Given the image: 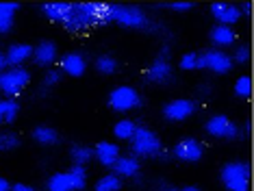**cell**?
Wrapping results in <instances>:
<instances>
[{
	"label": "cell",
	"mask_w": 254,
	"mask_h": 191,
	"mask_svg": "<svg viewBox=\"0 0 254 191\" xmlns=\"http://www.w3.org/2000/svg\"><path fill=\"white\" fill-rule=\"evenodd\" d=\"M113 22V4L107 2H76L72 4L70 17L63 24L67 31L76 33L91 26H105Z\"/></svg>",
	"instance_id": "cell-1"
},
{
	"label": "cell",
	"mask_w": 254,
	"mask_h": 191,
	"mask_svg": "<svg viewBox=\"0 0 254 191\" xmlns=\"http://www.w3.org/2000/svg\"><path fill=\"white\" fill-rule=\"evenodd\" d=\"M130 150H132V156H159V159H165V152H163V146H161V139L154 135L152 130L148 128H137L135 135L130 137Z\"/></svg>",
	"instance_id": "cell-2"
},
{
	"label": "cell",
	"mask_w": 254,
	"mask_h": 191,
	"mask_svg": "<svg viewBox=\"0 0 254 191\" xmlns=\"http://www.w3.org/2000/svg\"><path fill=\"white\" fill-rule=\"evenodd\" d=\"M87 176H85L83 165H74L70 172H59L55 176H50L46 191H83Z\"/></svg>",
	"instance_id": "cell-3"
},
{
	"label": "cell",
	"mask_w": 254,
	"mask_h": 191,
	"mask_svg": "<svg viewBox=\"0 0 254 191\" xmlns=\"http://www.w3.org/2000/svg\"><path fill=\"white\" fill-rule=\"evenodd\" d=\"M31 80V74L24 67H9L0 72V91L7 98H13L24 91V87Z\"/></svg>",
	"instance_id": "cell-4"
},
{
	"label": "cell",
	"mask_w": 254,
	"mask_h": 191,
	"mask_svg": "<svg viewBox=\"0 0 254 191\" xmlns=\"http://www.w3.org/2000/svg\"><path fill=\"white\" fill-rule=\"evenodd\" d=\"M222 183L228 191H248L250 183V165L248 163H228L222 167Z\"/></svg>",
	"instance_id": "cell-5"
},
{
	"label": "cell",
	"mask_w": 254,
	"mask_h": 191,
	"mask_svg": "<svg viewBox=\"0 0 254 191\" xmlns=\"http://www.w3.org/2000/svg\"><path fill=\"white\" fill-rule=\"evenodd\" d=\"M109 104H111L113 111L126 113V111H132V109L141 107V98L132 87L122 85V87H115L111 94H109Z\"/></svg>",
	"instance_id": "cell-6"
},
{
	"label": "cell",
	"mask_w": 254,
	"mask_h": 191,
	"mask_svg": "<svg viewBox=\"0 0 254 191\" xmlns=\"http://www.w3.org/2000/svg\"><path fill=\"white\" fill-rule=\"evenodd\" d=\"M113 22H120L122 26L128 28H148L150 20L139 7H122L113 4Z\"/></svg>",
	"instance_id": "cell-7"
},
{
	"label": "cell",
	"mask_w": 254,
	"mask_h": 191,
	"mask_svg": "<svg viewBox=\"0 0 254 191\" xmlns=\"http://www.w3.org/2000/svg\"><path fill=\"white\" fill-rule=\"evenodd\" d=\"M233 59L222 50H204L202 55H198V67L211 69L215 74H226L233 69Z\"/></svg>",
	"instance_id": "cell-8"
},
{
	"label": "cell",
	"mask_w": 254,
	"mask_h": 191,
	"mask_svg": "<svg viewBox=\"0 0 254 191\" xmlns=\"http://www.w3.org/2000/svg\"><path fill=\"white\" fill-rule=\"evenodd\" d=\"M206 132L213 137H222V139H235L239 135V126L233 124L226 115H213L206 122Z\"/></svg>",
	"instance_id": "cell-9"
},
{
	"label": "cell",
	"mask_w": 254,
	"mask_h": 191,
	"mask_svg": "<svg viewBox=\"0 0 254 191\" xmlns=\"http://www.w3.org/2000/svg\"><path fill=\"white\" fill-rule=\"evenodd\" d=\"M202 154H204V148H202V143L193 137H185L174 146V156L181 161H187V163L200 161Z\"/></svg>",
	"instance_id": "cell-10"
},
{
	"label": "cell",
	"mask_w": 254,
	"mask_h": 191,
	"mask_svg": "<svg viewBox=\"0 0 254 191\" xmlns=\"http://www.w3.org/2000/svg\"><path fill=\"white\" fill-rule=\"evenodd\" d=\"M193 111H195V102L187 100V98H178V100H172L163 107V115L172 122H181V120L191 118Z\"/></svg>",
	"instance_id": "cell-11"
},
{
	"label": "cell",
	"mask_w": 254,
	"mask_h": 191,
	"mask_svg": "<svg viewBox=\"0 0 254 191\" xmlns=\"http://www.w3.org/2000/svg\"><path fill=\"white\" fill-rule=\"evenodd\" d=\"M211 13L215 15V20L222 26H230V24H235V22L239 20L241 11H239V7H235V4H228V2H213Z\"/></svg>",
	"instance_id": "cell-12"
},
{
	"label": "cell",
	"mask_w": 254,
	"mask_h": 191,
	"mask_svg": "<svg viewBox=\"0 0 254 191\" xmlns=\"http://www.w3.org/2000/svg\"><path fill=\"white\" fill-rule=\"evenodd\" d=\"M61 67L70 76H83L85 69H87V61L80 52H67V55L61 57Z\"/></svg>",
	"instance_id": "cell-13"
},
{
	"label": "cell",
	"mask_w": 254,
	"mask_h": 191,
	"mask_svg": "<svg viewBox=\"0 0 254 191\" xmlns=\"http://www.w3.org/2000/svg\"><path fill=\"white\" fill-rule=\"evenodd\" d=\"M31 57H33V46L15 44V46H11V48L7 50L4 61H7V65H11V67H22V63H26Z\"/></svg>",
	"instance_id": "cell-14"
},
{
	"label": "cell",
	"mask_w": 254,
	"mask_h": 191,
	"mask_svg": "<svg viewBox=\"0 0 254 191\" xmlns=\"http://www.w3.org/2000/svg\"><path fill=\"white\" fill-rule=\"evenodd\" d=\"M170 78H172V65L165 59H157L146 72L148 83H167Z\"/></svg>",
	"instance_id": "cell-15"
},
{
	"label": "cell",
	"mask_w": 254,
	"mask_h": 191,
	"mask_svg": "<svg viewBox=\"0 0 254 191\" xmlns=\"http://www.w3.org/2000/svg\"><path fill=\"white\" fill-rule=\"evenodd\" d=\"M94 154L98 156V161H100L105 167H113V163L120 159V148L115 146V143H111V141H100L96 146Z\"/></svg>",
	"instance_id": "cell-16"
},
{
	"label": "cell",
	"mask_w": 254,
	"mask_h": 191,
	"mask_svg": "<svg viewBox=\"0 0 254 191\" xmlns=\"http://www.w3.org/2000/svg\"><path fill=\"white\" fill-rule=\"evenodd\" d=\"M111 170H115V176H120V178L137 176V172H139V161H137L135 156H120L113 163Z\"/></svg>",
	"instance_id": "cell-17"
},
{
	"label": "cell",
	"mask_w": 254,
	"mask_h": 191,
	"mask_svg": "<svg viewBox=\"0 0 254 191\" xmlns=\"http://www.w3.org/2000/svg\"><path fill=\"white\" fill-rule=\"evenodd\" d=\"M33 59H35L37 65H50L57 59V46L53 42H42L37 48H33Z\"/></svg>",
	"instance_id": "cell-18"
},
{
	"label": "cell",
	"mask_w": 254,
	"mask_h": 191,
	"mask_svg": "<svg viewBox=\"0 0 254 191\" xmlns=\"http://www.w3.org/2000/svg\"><path fill=\"white\" fill-rule=\"evenodd\" d=\"M70 11H72L70 2H48V4H44L46 17L53 20V22H65L67 17H70Z\"/></svg>",
	"instance_id": "cell-19"
},
{
	"label": "cell",
	"mask_w": 254,
	"mask_h": 191,
	"mask_svg": "<svg viewBox=\"0 0 254 191\" xmlns=\"http://www.w3.org/2000/svg\"><path fill=\"white\" fill-rule=\"evenodd\" d=\"M15 11H18V4L15 2H0V35L11 31Z\"/></svg>",
	"instance_id": "cell-20"
},
{
	"label": "cell",
	"mask_w": 254,
	"mask_h": 191,
	"mask_svg": "<svg viewBox=\"0 0 254 191\" xmlns=\"http://www.w3.org/2000/svg\"><path fill=\"white\" fill-rule=\"evenodd\" d=\"M235 39H237V35L235 31L230 26H222V24H217L215 28L211 31V42L215 44V46H233L235 44Z\"/></svg>",
	"instance_id": "cell-21"
},
{
	"label": "cell",
	"mask_w": 254,
	"mask_h": 191,
	"mask_svg": "<svg viewBox=\"0 0 254 191\" xmlns=\"http://www.w3.org/2000/svg\"><path fill=\"white\" fill-rule=\"evenodd\" d=\"M33 137H35V141L42 143V146H53V143L59 141L57 130L50 128V126H37L35 132H33Z\"/></svg>",
	"instance_id": "cell-22"
},
{
	"label": "cell",
	"mask_w": 254,
	"mask_h": 191,
	"mask_svg": "<svg viewBox=\"0 0 254 191\" xmlns=\"http://www.w3.org/2000/svg\"><path fill=\"white\" fill-rule=\"evenodd\" d=\"M15 118H18L15 100H0V124H11Z\"/></svg>",
	"instance_id": "cell-23"
},
{
	"label": "cell",
	"mask_w": 254,
	"mask_h": 191,
	"mask_svg": "<svg viewBox=\"0 0 254 191\" xmlns=\"http://www.w3.org/2000/svg\"><path fill=\"white\" fill-rule=\"evenodd\" d=\"M122 189V178L115 174H107L96 183V191H120Z\"/></svg>",
	"instance_id": "cell-24"
},
{
	"label": "cell",
	"mask_w": 254,
	"mask_h": 191,
	"mask_svg": "<svg viewBox=\"0 0 254 191\" xmlns=\"http://www.w3.org/2000/svg\"><path fill=\"white\" fill-rule=\"evenodd\" d=\"M135 130H137L135 122H130V120H120L118 124H115V128H113V135L118 137V139H130L132 135H135Z\"/></svg>",
	"instance_id": "cell-25"
},
{
	"label": "cell",
	"mask_w": 254,
	"mask_h": 191,
	"mask_svg": "<svg viewBox=\"0 0 254 191\" xmlns=\"http://www.w3.org/2000/svg\"><path fill=\"white\" fill-rule=\"evenodd\" d=\"M72 159L76 165H85L94 159V150L87 148V146H74L72 148Z\"/></svg>",
	"instance_id": "cell-26"
},
{
	"label": "cell",
	"mask_w": 254,
	"mask_h": 191,
	"mask_svg": "<svg viewBox=\"0 0 254 191\" xmlns=\"http://www.w3.org/2000/svg\"><path fill=\"white\" fill-rule=\"evenodd\" d=\"M96 67L100 74H113L115 69H118V61L113 59V57H100V59L96 61Z\"/></svg>",
	"instance_id": "cell-27"
},
{
	"label": "cell",
	"mask_w": 254,
	"mask_h": 191,
	"mask_svg": "<svg viewBox=\"0 0 254 191\" xmlns=\"http://www.w3.org/2000/svg\"><path fill=\"white\" fill-rule=\"evenodd\" d=\"M235 94L239 98H248L252 94V80L250 76H239L235 83Z\"/></svg>",
	"instance_id": "cell-28"
},
{
	"label": "cell",
	"mask_w": 254,
	"mask_h": 191,
	"mask_svg": "<svg viewBox=\"0 0 254 191\" xmlns=\"http://www.w3.org/2000/svg\"><path fill=\"white\" fill-rule=\"evenodd\" d=\"M181 67L183 69H193V67H198V55L195 52H187V55L181 59Z\"/></svg>",
	"instance_id": "cell-29"
},
{
	"label": "cell",
	"mask_w": 254,
	"mask_h": 191,
	"mask_svg": "<svg viewBox=\"0 0 254 191\" xmlns=\"http://www.w3.org/2000/svg\"><path fill=\"white\" fill-rule=\"evenodd\" d=\"M233 61L237 63H248V59H250V50H248V46H239V48L235 50V57H230Z\"/></svg>",
	"instance_id": "cell-30"
},
{
	"label": "cell",
	"mask_w": 254,
	"mask_h": 191,
	"mask_svg": "<svg viewBox=\"0 0 254 191\" xmlns=\"http://www.w3.org/2000/svg\"><path fill=\"white\" fill-rule=\"evenodd\" d=\"M20 146V139L15 135H2V150H13Z\"/></svg>",
	"instance_id": "cell-31"
},
{
	"label": "cell",
	"mask_w": 254,
	"mask_h": 191,
	"mask_svg": "<svg viewBox=\"0 0 254 191\" xmlns=\"http://www.w3.org/2000/svg\"><path fill=\"white\" fill-rule=\"evenodd\" d=\"M59 78H61V74L59 72H57V69H50V72L48 74H46V78H44V85H57V83H59Z\"/></svg>",
	"instance_id": "cell-32"
},
{
	"label": "cell",
	"mask_w": 254,
	"mask_h": 191,
	"mask_svg": "<svg viewBox=\"0 0 254 191\" xmlns=\"http://www.w3.org/2000/svg\"><path fill=\"white\" fill-rule=\"evenodd\" d=\"M193 4L191 2H172L170 4V9H174V11H189Z\"/></svg>",
	"instance_id": "cell-33"
},
{
	"label": "cell",
	"mask_w": 254,
	"mask_h": 191,
	"mask_svg": "<svg viewBox=\"0 0 254 191\" xmlns=\"http://www.w3.org/2000/svg\"><path fill=\"white\" fill-rule=\"evenodd\" d=\"M13 191H35V189L28 187V185H13Z\"/></svg>",
	"instance_id": "cell-34"
},
{
	"label": "cell",
	"mask_w": 254,
	"mask_h": 191,
	"mask_svg": "<svg viewBox=\"0 0 254 191\" xmlns=\"http://www.w3.org/2000/svg\"><path fill=\"white\" fill-rule=\"evenodd\" d=\"M9 187H11V185L4 181V178H0V191H9Z\"/></svg>",
	"instance_id": "cell-35"
},
{
	"label": "cell",
	"mask_w": 254,
	"mask_h": 191,
	"mask_svg": "<svg viewBox=\"0 0 254 191\" xmlns=\"http://www.w3.org/2000/svg\"><path fill=\"white\" fill-rule=\"evenodd\" d=\"M4 65H7V61H4V55H2V52H0V72H2V69H4Z\"/></svg>",
	"instance_id": "cell-36"
},
{
	"label": "cell",
	"mask_w": 254,
	"mask_h": 191,
	"mask_svg": "<svg viewBox=\"0 0 254 191\" xmlns=\"http://www.w3.org/2000/svg\"><path fill=\"white\" fill-rule=\"evenodd\" d=\"M250 9H252V4H250V2H246V4H244V13L248 15V13H250Z\"/></svg>",
	"instance_id": "cell-37"
},
{
	"label": "cell",
	"mask_w": 254,
	"mask_h": 191,
	"mask_svg": "<svg viewBox=\"0 0 254 191\" xmlns=\"http://www.w3.org/2000/svg\"><path fill=\"white\" fill-rule=\"evenodd\" d=\"M178 191H200L198 187H185V189H178Z\"/></svg>",
	"instance_id": "cell-38"
},
{
	"label": "cell",
	"mask_w": 254,
	"mask_h": 191,
	"mask_svg": "<svg viewBox=\"0 0 254 191\" xmlns=\"http://www.w3.org/2000/svg\"><path fill=\"white\" fill-rule=\"evenodd\" d=\"M163 191H178V189H172V187H163Z\"/></svg>",
	"instance_id": "cell-39"
},
{
	"label": "cell",
	"mask_w": 254,
	"mask_h": 191,
	"mask_svg": "<svg viewBox=\"0 0 254 191\" xmlns=\"http://www.w3.org/2000/svg\"><path fill=\"white\" fill-rule=\"evenodd\" d=\"M0 150H2V135H0Z\"/></svg>",
	"instance_id": "cell-40"
}]
</instances>
